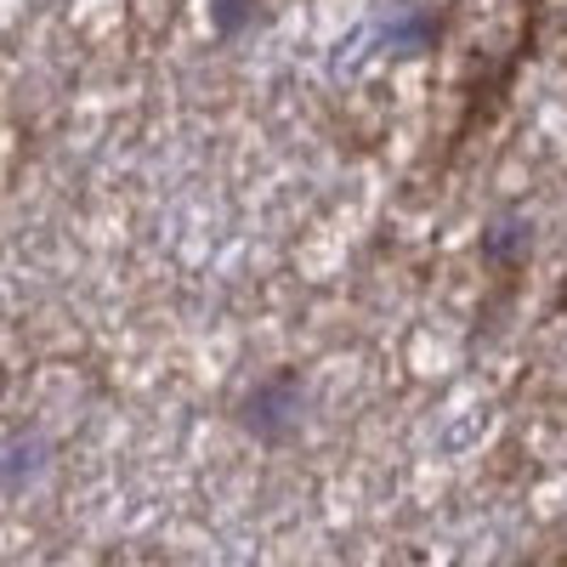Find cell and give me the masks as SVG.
Returning <instances> with one entry per match:
<instances>
[{
	"label": "cell",
	"mask_w": 567,
	"mask_h": 567,
	"mask_svg": "<svg viewBox=\"0 0 567 567\" xmlns=\"http://www.w3.org/2000/svg\"><path fill=\"white\" fill-rule=\"evenodd\" d=\"M296 414H301V386H296V374H272V381H261L250 398H245V425H250V437L261 443H284L296 432Z\"/></svg>",
	"instance_id": "obj_1"
},
{
	"label": "cell",
	"mask_w": 567,
	"mask_h": 567,
	"mask_svg": "<svg viewBox=\"0 0 567 567\" xmlns=\"http://www.w3.org/2000/svg\"><path fill=\"white\" fill-rule=\"evenodd\" d=\"M210 23H216V34L250 29V0H210Z\"/></svg>",
	"instance_id": "obj_2"
},
{
	"label": "cell",
	"mask_w": 567,
	"mask_h": 567,
	"mask_svg": "<svg viewBox=\"0 0 567 567\" xmlns=\"http://www.w3.org/2000/svg\"><path fill=\"white\" fill-rule=\"evenodd\" d=\"M561 301H567V290H561Z\"/></svg>",
	"instance_id": "obj_3"
}]
</instances>
